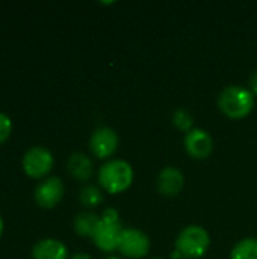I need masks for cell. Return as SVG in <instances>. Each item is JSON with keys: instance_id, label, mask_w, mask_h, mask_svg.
I'll list each match as a JSON object with an SVG mask.
<instances>
[{"instance_id": "obj_4", "label": "cell", "mask_w": 257, "mask_h": 259, "mask_svg": "<svg viewBox=\"0 0 257 259\" xmlns=\"http://www.w3.org/2000/svg\"><path fill=\"white\" fill-rule=\"evenodd\" d=\"M53 164H55V158L52 152L42 146L30 147L21 159V167L24 173L32 179H41L47 176L52 171Z\"/></svg>"}, {"instance_id": "obj_2", "label": "cell", "mask_w": 257, "mask_h": 259, "mask_svg": "<svg viewBox=\"0 0 257 259\" xmlns=\"http://www.w3.org/2000/svg\"><path fill=\"white\" fill-rule=\"evenodd\" d=\"M133 168L124 159H111L98 170V184L109 194H120L130 188L133 182Z\"/></svg>"}, {"instance_id": "obj_9", "label": "cell", "mask_w": 257, "mask_h": 259, "mask_svg": "<svg viewBox=\"0 0 257 259\" xmlns=\"http://www.w3.org/2000/svg\"><path fill=\"white\" fill-rule=\"evenodd\" d=\"M123 226L120 223H105L101 222L98 229L95 231L92 241L97 249L103 252H115L120 247L121 235H123Z\"/></svg>"}, {"instance_id": "obj_1", "label": "cell", "mask_w": 257, "mask_h": 259, "mask_svg": "<svg viewBox=\"0 0 257 259\" xmlns=\"http://www.w3.org/2000/svg\"><path fill=\"white\" fill-rule=\"evenodd\" d=\"M218 108L226 117L242 120L251 114L254 108V96L248 88L229 85L218 96Z\"/></svg>"}, {"instance_id": "obj_19", "label": "cell", "mask_w": 257, "mask_h": 259, "mask_svg": "<svg viewBox=\"0 0 257 259\" xmlns=\"http://www.w3.org/2000/svg\"><path fill=\"white\" fill-rule=\"evenodd\" d=\"M248 85H250V91L253 93V96H257V71H254L251 76H250V80H248Z\"/></svg>"}, {"instance_id": "obj_12", "label": "cell", "mask_w": 257, "mask_h": 259, "mask_svg": "<svg viewBox=\"0 0 257 259\" xmlns=\"http://www.w3.org/2000/svg\"><path fill=\"white\" fill-rule=\"evenodd\" d=\"M67 170L71 175V178H74L76 181L86 182L92 176L94 165L88 155H85L82 152H76V153L70 155V158L67 161Z\"/></svg>"}, {"instance_id": "obj_3", "label": "cell", "mask_w": 257, "mask_h": 259, "mask_svg": "<svg viewBox=\"0 0 257 259\" xmlns=\"http://www.w3.org/2000/svg\"><path fill=\"white\" fill-rule=\"evenodd\" d=\"M174 246L183 259H200L211 247V235L203 226L189 225L180 231Z\"/></svg>"}, {"instance_id": "obj_22", "label": "cell", "mask_w": 257, "mask_h": 259, "mask_svg": "<svg viewBox=\"0 0 257 259\" xmlns=\"http://www.w3.org/2000/svg\"><path fill=\"white\" fill-rule=\"evenodd\" d=\"M105 259H123V258H120V256H112V255H111V256H106Z\"/></svg>"}, {"instance_id": "obj_13", "label": "cell", "mask_w": 257, "mask_h": 259, "mask_svg": "<svg viewBox=\"0 0 257 259\" xmlns=\"http://www.w3.org/2000/svg\"><path fill=\"white\" fill-rule=\"evenodd\" d=\"M101 223V219L94 212H80L74 219V231L80 237H89L92 238L95 231L98 229Z\"/></svg>"}, {"instance_id": "obj_21", "label": "cell", "mask_w": 257, "mask_h": 259, "mask_svg": "<svg viewBox=\"0 0 257 259\" xmlns=\"http://www.w3.org/2000/svg\"><path fill=\"white\" fill-rule=\"evenodd\" d=\"M2 234H3V220L0 217V237H2Z\"/></svg>"}, {"instance_id": "obj_18", "label": "cell", "mask_w": 257, "mask_h": 259, "mask_svg": "<svg viewBox=\"0 0 257 259\" xmlns=\"http://www.w3.org/2000/svg\"><path fill=\"white\" fill-rule=\"evenodd\" d=\"M100 219L105 223H120V214L115 208H106L100 215Z\"/></svg>"}, {"instance_id": "obj_16", "label": "cell", "mask_w": 257, "mask_h": 259, "mask_svg": "<svg viewBox=\"0 0 257 259\" xmlns=\"http://www.w3.org/2000/svg\"><path fill=\"white\" fill-rule=\"evenodd\" d=\"M171 121L176 126V129H179L180 132L188 134L189 131L194 129V117L185 108H177L171 115Z\"/></svg>"}, {"instance_id": "obj_7", "label": "cell", "mask_w": 257, "mask_h": 259, "mask_svg": "<svg viewBox=\"0 0 257 259\" xmlns=\"http://www.w3.org/2000/svg\"><path fill=\"white\" fill-rule=\"evenodd\" d=\"M64 193H65V187L62 179L58 176H52L36 185L33 197L38 206L44 209H52L62 200Z\"/></svg>"}, {"instance_id": "obj_8", "label": "cell", "mask_w": 257, "mask_h": 259, "mask_svg": "<svg viewBox=\"0 0 257 259\" xmlns=\"http://www.w3.org/2000/svg\"><path fill=\"white\" fill-rule=\"evenodd\" d=\"M188 155L194 159H208L214 150V140L211 134L201 127H194L185 135L183 140Z\"/></svg>"}, {"instance_id": "obj_14", "label": "cell", "mask_w": 257, "mask_h": 259, "mask_svg": "<svg viewBox=\"0 0 257 259\" xmlns=\"http://www.w3.org/2000/svg\"><path fill=\"white\" fill-rule=\"evenodd\" d=\"M230 259H257V238L238 241L230 252Z\"/></svg>"}, {"instance_id": "obj_23", "label": "cell", "mask_w": 257, "mask_h": 259, "mask_svg": "<svg viewBox=\"0 0 257 259\" xmlns=\"http://www.w3.org/2000/svg\"><path fill=\"white\" fill-rule=\"evenodd\" d=\"M151 259H161V258H151Z\"/></svg>"}, {"instance_id": "obj_11", "label": "cell", "mask_w": 257, "mask_h": 259, "mask_svg": "<svg viewBox=\"0 0 257 259\" xmlns=\"http://www.w3.org/2000/svg\"><path fill=\"white\" fill-rule=\"evenodd\" d=\"M33 259H68L67 246L55 238L39 240L32 249Z\"/></svg>"}, {"instance_id": "obj_5", "label": "cell", "mask_w": 257, "mask_h": 259, "mask_svg": "<svg viewBox=\"0 0 257 259\" xmlns=\"http://www.w3.org/2000/svg\"><path fill=\"white\" fill-rule=\"evenodd\" d=\"M118 252L130 259H141L150 252V238L141 229L126 228L121 235Z\"/></svg>"}, {"instance_id": "obj_15", "label": "cell", "mask_w": 257, "mask_h": 259, "mask_svg": "<svg viewBox=\"0 0 257 259\" xmlns=\"http://www.w3.org/2000/svg\"><path fill=\"white\" fill-rule=\"evenodd\" d=\"M79 200L86 208H95V206L101 205L103 194H101L100 188H97L95 185H86L80 190Z\"/></svg>"}, {"instance_id": "obj_6", "label": "cell", "mask_w": 257, "mask_h": 259, "mask_svg": "<svg viewBox=\"0 0 257 259\" xmlns=\"http://www.w3.org/2000/svg\"><path fill=\"white\" fill-rule=\"evenodd\" d=\"M118 134L108 126H101L97 127L89 138V150L92 152V155L98 159H108L111 158L117 149H118Z\"/></svg>"}, {"instance_id": "obj_10", "label": "cell", "mask_w": 257, "mask_h": 259, "mask_svg": "<svg viewBox=\"0 0 257 259\" xmlns=\"http://www.w3.org/2000/svg\"><path fill=\"white\" fill-rule=\"evenodd\" d=\"M156 187L159 194H162L164 197H176L185 187V176L177 167L168 165L161 170Z\"/></svg>"}, {"instance_id": "obj_20", "label": "cell", "mask_w": 257, "mask_h": 259, "mask_svg": "<svg viewBox=\"0 0 257 259\" xmlns=\"http://www.w3.org/2000/svg\"><path fill=\"white\" fill-rule=\"evenodd\" d=\"M71 259H92L88 253H85V252H79V253H74Z\"/></svg>"}, {"instance_id": "obj_17", "label": "cell", "mask_w": 257, "mask_h": 259, "mask_svg": "<svg viewBox=\"0 0 257 259\" xmlns=\"http://www.w3.org/2000/svg\"><path fill=\"white\" fill-rule=\"evenodd\" d=\"M11 132H12V121L9 115H6L5 112H0V144L8 141V138L11 137Z\"/></svg>"}]
</instances>
